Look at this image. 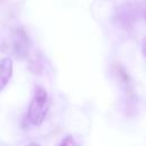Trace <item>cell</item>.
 I'll return each mask as SVG.
<instances>
[{
    "instance_id": "6da1fadb",
    "label": "cell",
    "mask_w": 146,
    "mask_h": 146,
    "mask_svg": "<svg viewBox=\"0 0 146 146\" xmlns=\"http://www.w3.org/2000/svg\"><path fill=\"white\" fill-rule=\"evenodd\" d=\"M48 110H49L48 92L42 87H36L27 112V119L30 123L32 125H40L44 121Z\"/></svg>"
},
{
    "instance_id": "7a4b0ae2",
    "label": "cell",
    "mask_w": 146,
    "mask_h": 146,
    "mask_svg": "<svg viewBox=\"0 0 146 146\" xmlns=\"http://www.w3.org/2000/svg\"><path fill=\"white\" fill-rule=\"evenodd\" d=\"M11 40H13V48L15 54L19 57H26L31 47V42L25 31L21 27L16 29L13 33Z\"/></svg>"
},
{
    "instance_id": "3957f363",
    "label": "cell",
    "mask_w": 146,
    "mask_h": 146,
    "mask_svg": "<svg viewBox=\"0 0 146 146\" xmlns=\"http://www.w3.org/2000/svg\"><path fill=\"white\" fill-rule=\"evenodd\" d=\"M13 74V60L10 58H0V91L9 82Z\"/></svg>"
},
{
    "instance_id": "277c9868",
    "label": "cell",
    "mask_w": 146,
    "mask_h": 146,
    "mask_svg": "<svg viewBox=\"0 0 146 146\" xmlns=\"http://www.w3.org/2000/svg\"><path fill=\"white\" fill-rule=\"evenodd\" d=\"M59 146H81V145H80V143L75 139V137H74L73 135H68V136H66V137L62 140V143H60Z\"/></svg>"
},
{
    "instance_id": "5b68a950",
    "label": "cell",
    "mask_w": 146,
    "mask_h": 146,
    "mask_svg": "<svg viewBox=\"0 0 146 146\" xmlns=\"http://www.w3.org/2000/svg\"><path fill=\"white\" fill-rule=\"evenodd\" d=\"M141 50H143V54H144V56L146 57V38L143 40V47H141Z\"/></svg>"
},
{
    "instance_id": "8992f818",
    "label": "cell",
    "mask_w": 146,
    "mask_h": 146,
    "mask_svg": "<svg viewBox=\"0 0 146 146\" xmlns=\"http://www.w3.org/2000/svg\"><path fill=\"white\" fill-rule=\"evenodd\" d=\"M29 146H41V145H39V144H35V143H32V144H30Z\"/></svg>"
}]
</instances>
